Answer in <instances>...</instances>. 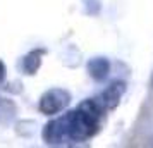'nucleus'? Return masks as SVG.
I'll return each mask as SVG.
<instances>
[{
  "mask_svg": "<svg viewBox=\"0 0 153 148\" xmlns=\"http://www.w3.org/2000/svg\"><path fill=\"white\" fill-rule=\"evenodd\" d=\"M5 79H7V65L0 59V86L5 83Z\"/></svg>",
  "mask_w": 153,
  "mask_h": 148,
  "instance_id": "nucleus-7",
  "label": "nucleus"
},
{
  "mask_svg": "<svg viewBox=\"0 0 153 148\" xmlns=\"http://www.w3.org/2000/svg\"><path fill=\"white\" fill-rule=\"evenodd\" d=\"M71 93L64 88H50L42 95L40 98V110L45 115H57L62 110L67 109V105L71 103Z\"/></svg>",
  "mask_w": 153,
  "mask_h": 148,
  "instance_id": "nucleus-2",
  "label": "nucleus"
},
{
  "mask_svg": "<svg viewBox=\"0 0 153 148\" xmlns=\"http://www.w3.org/2000/svg\"><path fill=\"white\" fill-rule=\"evenodd\" d=\"M102 112L103 107L97 98L84 100L74 110L48 120L43 127V140L53 147L62 143H83L97 134Z\"/></svg>",
  "mask_w": 153,
  "mask_h": 148,
  "instance_id": "nucleus-1",
  "label": "nucleus"
},
{
  "mask_svg": "<svg viewBox=\"0 0 153 148\" xmlns=\"http://www.w3.org/2000/svg\"><path fill=\"white\" fill-rule=\"evenodd\" d=\"M17 115V105H16L12 100L5 98V97H0V124L2 126H7Z\"/></svg>",
  "mask_w": 153,
  "mask_h": 148,
  "instance_id": "nucleus-6",
  "label": "nucleus"
},
{
  "mask_svg": "<svg viewBox=\"0 0 153 148\" xmlns=\"http://www.w3.org/2000/svg\"><path fill=\"white\" fill-rule=\"evenodd\" d=\"M43 54H45V50L43 48H33L31 52H28L26 55L22 57V62H21L22 72L28 74V76L36 74L38 69H40V65H42Z\"/></svg>",
  "mask_w": 153,
  "mask_h": 148,
  "instance_id": "nucleus-5",
  "label": "nucleus"
},
{
  "mask_svg": "<svg viewBox=\"0 0 153 148\" xmlns=\"http://www.w3.org/2000/svg\"><path fill=\"white\" fill-rule=\"evenodd\" d=\"M126 93V83L124 81H114L112 85H108L103 91L100 93L98 102L103 107V110H114L115 107L120 103V100Z\"/></svg>",
  "mask_w": 153,
  "mask_h": 148,
  "instance_id": "nucleus-3",
  "label": "nucleus"
},
{
  "mask_svg": "<svg viewBox=\"0 0 153 148\" xmlns=\"http://www.w3.org/2000/svg\"><path fill=\"white\" fill-rule=\"evenodd\" d=\"M110 67L112 64L110 60L103 55H98V57H91L90 60L86 62V69H88V74L95 81H105L110 74Z\"/></svg>",
  "mask_w": 153,
  "mask_h": 148,
  "instance_id": "nucleus-4",
  "label": "nucleus"
}]
</instances>
